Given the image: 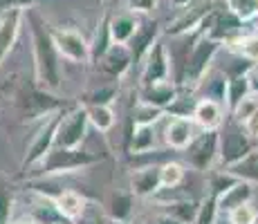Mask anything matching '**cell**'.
<instances>
[{
	"label": "cell",
	"mask_w": 258,
	"mask_h": 224,
	"mask_svg": "<svg viewBox=\"0 0 258 224\" xmlns=\"http://www.w3.org/2000/svg\"><path fill=\"white\" fill-rule=\"evenodd\" d=\"M29 34H32V49H34V86L47 92H56L61 88V56L54 47L49 25L41 18V14L34 7L27 9Z\"/></svg>",
	"instance_id": "6da1fadb"
},
{
	"label": "cell",
	"mask_w": 258,
	"mask_h": 224,
	"mask_svg": "<svg viewBox=\"0 0 258 224\" xmlns=\"http://www.w3.org/2000/svg\"><path fill=\"white\" fill-rule=\"evenodd\" d=\"M101 159H103L101 155L81 151V148H52V151L36 164V166L41 168L38 177H54V175H63V173L81 171V168L99 164Z\"/></svg>",
	"instance_id": "7a4b0ae2"
},
{
	"label": "cell",
	"mask_w": 258,
	"mask_h": 224,
	"mask_svg": "<svg viewBox=\"0 0 258 224\" xmlns=\"http://www.w3.org/2000/svg\"><path fill=\"white\" fill-rule=\"evenodd\" d=\"M251 151H254L251 139L242 132L240 123H236L231 117L227 121H222V126L218 128V157H220L222 166H234L242 157L249 155Z\"/></svg>",
	"instance_id": "3957f363"
},
{
	"label": "cell",
	"mask_w": 258,
	"mask_h": 224,
	"mask_svg": "<svg viewBox=\"0 0 258 224\" xmlns=\"http://www.w3.org/2000/svg\"><path fill=\"white\" fill-rule=\"evenodd\" d=\"M220 47H222V43L213 41L209 36L196 38L191 52L186 54L184 67H182L180 81L177 83H184V86H196V83H200L202 77L207 74V69H209V65L213 63V58H216V54L220 52Z\"/></svg>",
	"instance_id": "277c9868"
},
{
	"label": "cell",
	"mask_w": 258,
	"mask_h": 224,
	"mask_svg": "<svg viewBox=\"0 0 258 224\" xmlns=\"http://www.w3.org/2000/svg\"><path fill=\"white\" fill-rule=\"evenodd\" d=\"M12 99L16 101L23 119H41L63 108V101H58L52 92L41 90L38 86H21L12 94Z\"/></svg>",
	"instance_id": "5b68a950"
},
{
	"label": "cell",
	"mask_w": 258,
	"mask_h": 224,
	"mask_svg": "<svg viewBox=\"0 0 258 224\" xmlns=\"http://www.w3.org/2000/svg\"><path fill=\"white\" fill-rule=\"evenodd\" d=\"M88 114L83 106L66 108L54 137V148H81V141L88 132Z\"/></svg>",
	"instance_id": "8992f818"
},
{
	"label": "cell",
	"mask_w": 258,
	"mask_h": 224,
	"mask_svg": "<svg viewBox=\"0 0 258 224\" xmlns=\"http://www.w3.org/2000/svg\"><path fill=\"white\" fill-rule=\"evenodd\" d=\"M63 112H66V108H61V110L47 114V119L43 121V126L38 128V132L34 134L32 141H29V146H27V153H25V157L21 162L23 171L36 166V164L54 148V137H56V128H58V121H61Z\"/></svg>",
	"instance_id": "52a82bcc"
},
{
	"label": "cell",
	"mask_w": 258,
	"mask_h": 224,
	"mask_svg": "<svg viewBox=\"0 0 258 224\" xmlns=\"http://www.w3.org/2000/svg\"><path fill=\"white\" fill-rule=\"evenodd\" d=\"M54 47L58 56L68 58L70 63H88L90 61V43L83 38L79 29L72 27H49Z\"/></svg>",
	"instance_id": "ba28073f"
},
{
	"label": "cell",
	"mask_w": 258,
	"mask_h": 224,
	"mask_svg": "<svg viewBox=\"0 0 258 224\" xmlns=\"http://www.w3.org/2000/svg\"><path fill=\"white\" fill-rule=\"evenodd\" d=\"M218 157V130H202L184 148V159L196 171H209Z\"/></svg>",
	"instance_id": "9c48e42d"
},
{
	"label": "cell",
	"mask_w": 258,
	"mask_h": 224,
	"mask_svg": "<svg viewBox=\"0 0 258 224\" xmlns=\"http://www.w3.org/2000/svg\"><path fill=\"white\" fill-rule=\"evenodd\" d=\"M168 72H171V61H168V49L162 43V38L148 49L144 56V72H142V86H151V83L168 81Z\"/></svg>",
	"instance_id": "30bf717a"
},
{
	"label": "cell",
	"mask_w": 258,
	"mask_h": 224,
	"mask_svg": "<svg viewBox=\"0 0 258 224\" xmlns=\"http://www.w3.org/2000/svg\"><path fill=\"white\" fill-rule=\"evenodd\" d=\"M211 7H213L211 3H200V5L191 3L188 7L180 9L182 14L173 18V21L168 23V27L164 29L166 36H184V34L198 29V27H200V23H202V18L211 12Z\"/></svg>",
	"instance_id": "8fae6325"
},
{
	"label": "cell",
	"mask_w": 258,
	"mask_h": 224,
	"mask_svg": "<svg viewBox=\"0 0 258 224\" xmlns=\"http://www.w3.org/2000/svg\"><path fill=\"white\" fill-rule=\"evenodd\" d=\"M160 23L157 21H140V27L133 34V38L128 41V52L133 56V63H142L144 56L148 54V49L153 47L157 41H160Z\"/></svg>",
	"instance_id": "7c38bea8"
},
{
	"label": "cell",
	"mask_w": 258,
	"mask_h": 224,
	"mask_svg": "<svg viewBox=\"0 0 258 224\" xmlns=\"http://www.w3.org/2000/svg\"><path fill=\"white\" fill-rule=\"evenodd\" d=\"M25 18V9H7L0 12V61L14 49L21 34V23Z\"/></svg>",
	"instance_id": "4fadbf2b"
},
{
	"label": "cell",
	"mask_w": 258,
	"mask_h": 224,
	"mask_svg": "<svg viewBox=\"0 0 258 224\" xmlns=\"http://www.w3.org/2000/svg\"><path fill=\"white\" fill-rule=\"evenodd\" d=\"M191 119L202 130H218L225 121V106L220 101H213V99H200L193 106Z\"/></svg>",
	"instance_id": "5bb4252c"
},
{
	"label": "cell",
	"mask_w": 258,
	"mask_h": 224,
	"mask_svg": "<svg viewBox=\"0 0 258 224\" xmlns=\"http://www.w3.org/2000/svg\"><path fill=\"white\" fill-rule=\"evenodd\" d=\"M196 137V123L191 117H173L164 130V141L173 151H184Z\"/></svg>",
	"instance_id": "9a60e30c"
},
{
	"label": "cell",
	"mask_w": 258,
	"mask_h": 224,
	"mask_svg": "<svg viewBox=\"0 0 258 224\" xmlns=\"http://www.w3.org/2000/svg\"><path fill=\"white\" fill-rule=\"evenodd\" d=\"M97 65L101 67L106 74H110V77L119 79V77H123V74L131 69L133 56H131V52H128L126 45L112 43L110 47L106 49V54H103V56L97 61Z\"/></svg>",
	"instance_id": "2e32d148"
},
{
	"label": "cell",
	"mask_w": 258,
	"mask_h": 224,
	"mask_svg": "<svg viewBox=\"0 0 258 224\" xmlns=\"http://www.w3.org/2000/svg\"><path fill=\"white\" fill-rule=\"evenodd\" d=\"M54 206H56V211H58V215L63 217L66 222H77L79 217L86 213V208H88V202H86V197L81 195V193H77V191H72V188H61L58 191V195L54 197Z\"/></svg>",
	"instance_id": "e0dca14e"
},
{
	"label": "cell",
	"mask_w": 258,
	"mask_h": 224,
	"mask_svg": "<svg viewBox=\"0 0 258 224\" xmlns=\"http://www.w3.org/2000/svg\"><path fill=\"white\" fill-rule=\"evenodd\" d=\"M177 99V88L171 81H160V83H151V86H142L140 94V103L151 108H160L166 110L171 108V103Z\"/></svg>",
	"instance_id": "ac0fdd59"
},
{
	"label": "cell",
	"mask_w": 258,
	"mask_h": 224,
	"mask_svg": "<svg viewBox=\"0 0 258 224\" xmlns=\"http://www.w3.org/2000/svg\"><path fill=\"white\" fill-rule=\"evenodd\" d=\"M131 191L137 197H151L162 191L160 186V166L140 168L131 175Z\"/></svg>",
	"instance_id": "d6986e66"
},
{
	"label": "cell",
	"mask_w": 258,
	"mask_h": 224,
	"mask_svg": "<svg viewBox=\"0 0 258 224\" xmlns=\"http://www.w3.org/2000/svg\"><path fill=\"white\" fill-rule=\"evenodd\" d=\"M140 27V18L135 14L126 12L119 16H110V38L117 45H128V41L133 38V34Z\"/></svg>",
	"instance_id": "ffe728a7"
},
{
	"label": "cell",
	"mask_w": 258,
	"mask_h": 224,
	"mask_svg": "<svg viewBox=\"0 0 258 224\" xmlns=\"http://www.w3.org/2000/svg\"><path fill=\"white\" fill-rule=\"evenodd\" d=\"M251 197H254V188H251V184L238 179V182L229 188V191L222 193V195L218 197V213H220V211L229 213L231 208L240 206V204H247Z\"/></svg>",
	"instance_id": "44dd1931"
},
{
	"label": "cell",
	"mask_w": 258,
	"mask_h": 224,
	"mask_svg": "<svg viewBox=\"0 0 258 224\" xmlns=\"http://www.w3.org/2000/svg\"><path fill=\"white\" fill-rule=\"evenodd\" d=\"M249 79L245 77H229L225 86V108L234 110L238 103L242 101L245 97H249Z\"/></svg>",
	"instance_id": "7402d4cb"
},
{
	"label": "cell",
	"mask_w": 258,
	"mask_h": 224,
	"mask_svg": "<svg viewBox=\"0 0 258 224\" xmlns=\"http://www.w3.org/2000/svg\"><path fill=\"white\" fill-rule=\"evenodd\" d=\"M112 45V38H110V14H106V16L101 18V23H99V29L97 34H94V41L90 43V61L97 63L99 58L106 54V49Z\"/></svg>",
	"instance_id": "603a6c76"
},
{
	"label": "cell",
	"mask_w": 258,
	"mask_h": 224,
	"mask_svg": "<svg viewBox=\"0 0 258 224\" xmlns=\"http://www.w3.org/2000/svg\"><path fill=\"white\" fill-rule=\"evenodd\" d=\"M131 137V153L135 155H144V153H151L155 148V130L153 126H133Z\"/></svg>",
	"instance_id": "cb8c5ba5"
},
{
	"label": "cell",
	"mask_w": 258,
	"mask_h": 224,
	"mask_svg": "<svg viewBox=\"0 0 258 224\" xmlns=\"http://www.w3.org/2000/svg\"><path fill=\"white\" fill-rule=\"evenodd\" d=\"M225 171H229L236 179H242V182H249V184L251 182L258 184V151H251L247 157H242L238 164L225 168Z\"/></svg>",
	"instance_id": "d4e9b609"
},
{
	"label": "cell",
	"mask_w": 258,
	"mask_h": 224,
	"mask_svg": "<svg viewBox=\"0 0 258 224\" xmlns=\"http://www.w3.org/2000/svg\"><path fill=\"white\" fill-rule=\"evenodd\" d=\"M229 49L240 58H247L256 65L258 63V36L256 34H247V36H236L234 41L227 43Z\"/></svg>",
	"instance_id": "484cf974"
},
{
	"label": "cell",
	"mask_w": 258,
	"mask_h": 224,
	"mask_svg": "<svg viewBox=\"0 0 258 224\" xmlns=\"http://www.w3.org/2000/svg\"><path fill=\"white\" fill-rule=\"evenodd\" d=\"M88 114V123H92L99 132H108L115 126V112L110 106H83Z\"/></svg>",
	"instance_id": "4316f807"
},
{
	"label": "cell",
	"mask_w": 258,
	"mask_h": 224,
	"mask_svg": "<svg viewBox=\"0 0 258 224\" xmlns=\"http://www.w3.org/2000/svg\"><path fill=\"white\" fill-rule=\"evenodd\" d=\"M186 177V171L180 162H166L160 166V186L166 188V191H173L177 188Z\"/></svg>",
	"instance_id": "83f0119b"
},
{
	"label": "cell",
	"mask_w": 258,
	"mask_h": 224,
	"mask_svg": "<svg viewBox=\"0 0 258 224\" xmlns=\"http://www.w3.org/2000/svg\"><path fill=\"white\" fill-rule=\"evenodd\" d=\"M131 211H133V193H112L110 204H108L110 220L126 222Z\"/></svg>",
	"instance_id": "f1b7e54d"
},
{
	"label": "cell",
	"mask_w": 258,
	"mask_h": 224,
	"mask_svg": "<svg viewBox=\"0 0 258 224\" xmlns=\"http://www.w3.org/2000/svg\"><path fill=\"white\" fill-rule=\"evenodd\" d=\"M225 5L240 23H249L258 18V0H225Z\"/></svg>",
	"instance_id": "f546056e"
},
{
	"label": "cell",
	"mask_w": 258,
	"mask_h": 224,
	"mask_svg": "<svg viewBox=\"0 0 258 224\" xmlns=\"http://www.w3.org/2000/svg\"><path fill=\"white\" fill-rule=\"evenodd\" d=\"M198 206H200V202H173L171 206H168V215H173L175 220H180L182 224H188L196 220V213H198Z\"/></svg>",
	"instance_id": "4dcf8cb0"
},
{
	"label": "cell",
	"mask_w": 258,
	"mask_h": 224,
	"mask_svg": "<svg viewBox=\"0 0 258 224\" xmlns=\"http://www.w3.org/2000/svg\"><path fill=\"white\" fill-rule=\"evenodd\" d=\"M216 217H218V200L213 195H207L198 206L193 224H216Z\"/></svg>",
	"instance_id": "1f68e13d"
},
{
	"label": "cell",
	"mask_w": 258,
	"mask_h": 224,
	"mask_svg": "<svg viewBox=\"0 0 258 224\" xmlns=\"http://www.w3.org/2000/svg\"><path fill=\"white\" fill-rule=\"evenodd\" d=\"M117 97V88L115 86H103L99 90H92L83 97V103L86 106H110Z\"/></svg>",
	"instance_id": "d6a6232c"
},
{
	"label": "cell",
	"mask_w": 258,
	"mask_h": 224,
	"mask_svg": "<svg viewBox=\"0 0 258 224\" xmlns=\"http://www.w3.org/2000/svg\"><path fill=\"white\" fill-rule=\"evenodd\" d=\"M256 215H258V211L247 202V204H240V206L231 208V211L227 213V222L229 224H254Z\"/></svg>",
	"instance_id": "836d02e7"
},
{
	"label": "cell",
	"mask_w": 258,
	"mask_h": 224,
	"mask_svg": "<svg viewBox=\"0 0 258 224\" xmlns=\"http://www.w3.org/2000/svg\"><path fill=\"white\" fill-rule=\"evenodd\" d=\"M238 182V179L231 175L229 171H225V173H213L211 175V191H209V195H213L218 200V197L222 195V193H227L231 186Z\"/></svg>",
	"instance_id": "e575fe53"
},
{
	"label": "cell",
	"mask_w": 258,
	"mask_h": 224,
	"mask_svg": "<svg viewBox=\"0 0 258 224\" xmlns=\"http://www.w3.org/2000/svg\"><path fill=\"white\" fill-rule=\"evenodd\" d=\"M12 211H14V195L9 191L7 182L0 177V224H9Z\"/></svg>",
	"instance_id": "d590c367"
},
{
	"label": "cell",
	"mask_w": 258,
	"mask_h": 224,
	"mask_svg": "<svg viewBox=\"0 0 258 224\" xmlns=\"http://www.w3.org/2000/svg\"><path fill=\"white\" fill-rule=\"evenodd\" d=\"M162 114H164V110H160V108H151L140 103V108L133 114V126H153V121H157Z\"/></svg>",
	"instance_id": "8d00e7d4"
},
{
	"label": "cell",
	"mask_w": 258,
	"mask_h": 224,
	"mask_svg": "<svg viewBox=\"0 0 258 224\" xmlns=\"http://www.w3.org/2000/svg\"><path fill=\"white\" fill-rule=\"evenodd\" d=\"M254 110H258V97L256 94H249V97H245L234 110H231V119H234L236 123H240L242 119H247Z\"/></svg>",
	"instance_id": "74e56055"
},
{
	"label": "cell",
	"mask_w": 258,
	"mask_h": 224,
	"mask_svg": "<svg viewBox=\"0 0 258 224\" xmlns=\"http://www.w3.org/2000/svg\"><path fill=\"white\" fill-rule=\"evenodd\" d=\"M240 128L249 139H258V110H254L247 119H242Z\"/></svg>",
	"instance_id": "f35d334b"
},
{
	"label": "cell",
	"mask_w": 258,
	"mask_h": 224,
	"mask_svg": "<svg viewBox=\"0 0 258 224\" xmlns=\"http://www.w3.org/2000/svg\"><path fill=\"white\" fill-rule=\"evenodd\" d=\"M157 0H128V9H131V14H151L153 9H155Z\"/></svg>",
	"instance_id": "ab89813d"
},
{
	"label": "cell",
	"mask_w": 258,
	"mask_h": 224,
	"mask_svg": "<svg viewBox=\"0 0 258 224\" xmlns=\"http://www.w3.org/2000/svg\"><path fill=\"white\" fill-rule=\"evenodd\" d=\"M36 3H41V0H0V12H7V9H29Z\"/></svg>",
	"instance_id": "60d3db41"
},
{
	"label": "cell",
	"mask_w": 258,
	"mask_h": 224,
	"mask_svg": "<svg viewBox=\"0 0 258 224\" xmlns=\"http://www.w3.org/2000/svg\"><path fill=\"white\" fill-rule=\"evenodd\" d=\"M72 224H101V222H99L97 213H94V211H88V208H86V213H83V215L79 217L77 222H72Z\"/></svg>",
	"instance_id": "b9f144b4"
},
{
	"label": "cell",
	"mask_w": 258,
	"mask_h": 224,
	"mask_svg": "<svg viewBox=\"0 0 258 224\" xmlns=\"http://www.w3.org/2000/svg\"><path fill=\"white\" fill-rule=\"evenodd\" d=\"M247 79H249V92H251V94H256V97H258V67H256V65L249 69Z\"/></svg>",
	"instance_id": "7bdbcfd3"
},
{
	"label": "cell",
	"mask_w": 258,
	"mask_h": 224,
	"mask_svg": "<svg viewBox=\"0 0 258 224\" xmlns=\"http://www.w3.org/2000/svg\"><path fill=\"white\" fill-rule=\"evenodd\" d=\"M151 224H182V222H180V220H175L173 215H168V213H162V215L153 217Z\"/></svg>",
	"instance_id": "ee69618b"
},
{
	"label": "cell",
	"mask_w": 258,
	"mask_h": 224,
	"mask_svg": "<svg viewBox=\"0 0 258 224\" xmlns=\"http://www.w3.org/2000/svg\"><path fill=\"white\" fill-rule=\"evenodd\" d=\"M191 3H196V0H171V5L175 9H184V7H188Z\"/></svg>",
	"instance_id": "f6af8a7d"
},
{
	"label": "cell",
	"mask_w": 258,
	"mask_h": 224,
	"mask_svg": "<svg viewBox=\"0 0 258 224\" xmlns=\"http://www.w3.org/2000/svg\"><path fill=\"white\" fill-rule=\"evenodd\" d=\"M106 224H126V222H117V220H108Z\"/></svg>",
	"instance_id": "bcb514c9"
},
{
	"label": "cell",
	"mask_w": 258,
	"mask_h": 224,
	"mask_svg": "<svg viewBox=\"0 0 258 224\" xmlns=\"http://www.w3.org/2000/svg\"><path fill=\"white\" fill-rule=\"evenodd\" d=\"M254 34H256V36H258V25H256V29H254Z\"/></svg>",
	"instance_id": "7dc6e473"
},
{
	"label": "cell",
	"mask_w": 258,
	"mask_h": 224,
	"mask_svg": "<svg viewBox=\"0 0 258 224\" xmlns=\"http://www.w3.org/2000/svg\"><path fill=\"white\" fill-rule=\"evenodd\" d=\"M254 224H258V215H256V222H254Z\"/></svg>",
	"instance_id": "c3c4849f"
},
{
	"label": "cell",
	"mask_w": 258,
	"mask_h": 224,
	"mask_svg": "<svg viewBox=\"0 0 258 224\" xmlns=\"http://www.w3.org/2000/svg\"><path fill=\"white\" fill-rule=\"evenodd\" d=\"M68 224H70V222H68Z\"/></svg>",
	"instance_id": "681fc988"
}]
</instances>
